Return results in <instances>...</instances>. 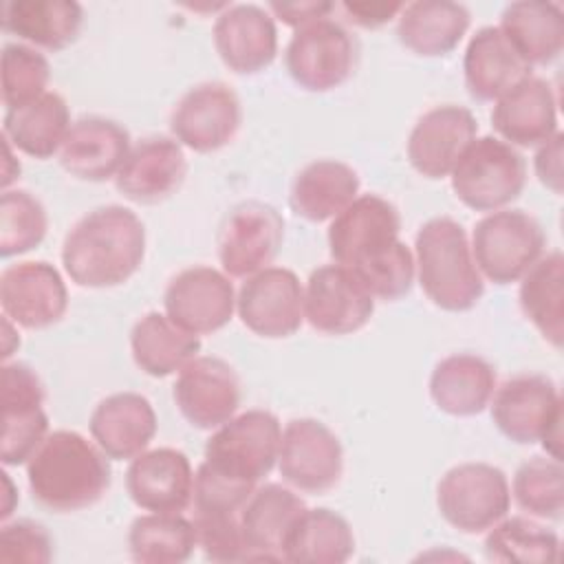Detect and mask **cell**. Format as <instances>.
Wrapping results in <instances>:
<instances>
[{"instance_id": "1", "label": "cell", "mask_w": 564, "mask_h": 564, "mask_svg": "<svg viewBox=\"0 0 564 564\" xmlns=\"http://www.w3.org/2000/svg\"><path fill=\"white\" fill-rule=\"evenodd\" d=\"M145 256V227L123 205H104L82 216L66 234L62 264L68 278L86 289L123 284Z\"/></svg>"}, {"instance_id": "2", "label": "cell", "mask_w": 564, "mask_h": 564, "mask_svg": "<svg viewBox=\"0 0 564 564\" xmlns=\"http://www.w3.org/2000/svg\"><path fill=\"white\" fill-rule=\"evenodd\" d=\"M26 480L37 505L68 513L97 505L110 489L112 469L99 445L79 432L57 430L26 463Z\"/></svg>"}, {"instance_id": "3", "label": "cell", "mask_w": 564, "mask_h": 564, "mask_svg": "<svg viewBox=\"0 0 564 564\" xmlns=\"http://www.w3.org/2000/svg\"><path fill=\"white\" fill-rule=\"evenodd\" d=\"M419 284L427 300L443 311L460 313L478 304L485 293L463 225L449 216L430 218L414 240Z\"/></svg>"}, {"instance_id": "4", "label": "cell", "mask_w": 564, "mask_h": 564, "mask_svg": "<svg viewBox=\"0 0 564 564\" xmlns=\"http://www.w3.org/2000/svg\"><path fill=\"white\" fill-rule=\"evenodd\" d=\"M491 421L513 443L542 441L553 458H562V399L555 383L544 375H516L491 394Z\"/></svg>"}, {"instance_id": "5", "label": "cell", "mask_w": 564, "mask_h": 564, "mask_svg": "<svg viewBox=\"0 0 564 564\" xmlns=\"http://www.w3.org/2000/svg\"><path fill=\"white\" fill-rule=\"evenodd\" d=\"M452 174L456 198L476 212H498L516 200L527 183L524 156L498 137L474 139Z\"/></svg>"}, {"instance_id": "6", "label": "cell", "mask_w": 564, "mask_h": 564, "mask_svg": "<svg viewBox=\"0 0 564 564\" xmlns=\"http://www.w3.org/2000/svg\"><path fill=\"white\" fill-rule=\"evenodd\" d=\"M544 245L546 236L531 214L498 209L476 223L471 256L487 280L511 284L542 258Z\"/></svg>"}, {"instance_id": "7", "label": "cell", "mask_w": 564, "mask_h": 564, "mask_svg": "<svg viewBox=\"0 0 564 564\" xmlns=\"http://www.w3.org/2000/svg\"><path fill=\"white\" fill-rule=\"evenodd\" d=\"M282 427L269 410H247L223 423L205 443V460L218 474L258 485L278 463Z\"/></svg>"}, {"instance_id": "8", "label": "cell", "mask_w": 564, "mask_h": 564, "mask_svg": "<svg viewBox=\"0 0 564 564\" xmlns=\"http://www.w3.org/2000/svg\"><path fill=\"white\" fill-rule=\"evenodd\" d=\"M436 507L463 533L489 531L511 507L507 476L489 463H460L441 476Z\"/></svg>"}, {"instance_id": "9", "label": "cell", "mask_w": 564, "mask_h": 564, "mask_svg": "<svg viewBox=\"0 0 564 564\" xmlns=\"http://www.w3.org/2000/svg\"><path fill=\"white\" fill-rule=\"evenodd\" d=\"M359 46L355 35L330 18L315 20L295 29L284 64L291 79L313 93H326L341 86L357 66Z\"/></svg>"}, {"instance_id": "10", "label": "cell", "mask_w": 564, "mask_h": 564, "mask_svg": "<svg viewBox=\"0 0 564 564\" xmlns=\"http://www.w3.org/2000/svg\"><path fill=\"white\" fill-rule=\"evenodd\" d=\"M399 229L401 216L390 200L377 194H361L328 227L330 258L335 264L361 271L397 247Z\"/></svg>"}, {"instance_id": "11", "label": "cell", "mask_w": 564, "mask_h": 564, "mask_svg": "<svg viewBox=\"0 0 564 564\" xmlns=\"http://www.w3.org/2000/svg\"><path fill=\"white\" fill-rule=\"evenodd\" d=\"M0 405V458L4 465L29 463L48 436V416L42 408L44 386L31 366L22 361L2 366Z\"/></svg>"}, {"instance_id": "12", "label": "cell", "mask_w": 564, "mask_h": 564, "mask_svg": "<svg viewBox=\"0 0 564 564\" xmlns=\"http://www.w3.org/2000/svg\"><path fill=\"white\" fill-rule=\"evenodd\" d=\"M278 469L295 489L306 494H326L344 474L341 443L322 421L293 419L282 432Z\"/></svg>"}, {"instance_id": "13", "label": "cell", "mask_w": 564, "mask_h": 564, "mask_svg": "<svg viewBox=\"0 0 564 564\" xmlns=\"http://www.w3.org/2000/svg\"><path fill=\"white\" fill-rule=\"evenodd\" d=\"M284 240V220L275 207L247 200L236 205L218 231V260L231 278H249L273 262Z\"/></svg>"}, {"instance_id": "14", "label": "cell", "mask_w": 564, "mask_h": 564, "mask_svg": "<svg viewBox=\"0 0 564 564\" xmlns=\"http://www.w3.org/2000/svg\"><path fill=\"white\" fill-rule=\"evenodd\" d=\"M236 308L240 322L267 339L291 337L304 322V289L284 267H267L245 278Z\"/></svg>"}, {"instance_id": "15", "label": "cell", "mask_w": 564, "mask_h": 564, "mask_svg": "<svg viewBox=\"0 0 564 564\" xmlns=\"http://www.w3.org/2000/svg\"><path fill=\"white\" fill-rule=\"evenodd\" d=\"M240 99L223 82H203L189 88L170 115L174 139L194 152H216L240 130Z\"/></svg>"}, {"instance_id": "16", "label": "cell", "mask_w": 564, "mask_h": 564, "mask_svg": "<svg viewBox=\"0 0 564 564\" xmlns=\"http://www.w3.org/2000/svg\"><path fill=\"white\" fill-rule=\"evenodd\" d=\"M375 313V297L364 282L341 264L317 267L304 289V317L324 335H350Z\"/></svg>"}, {"instance_id": "17", "label": "cell", "mask_w": 564, "mask_h": 564, "mask_svg": "<svg viewBox=\"0 0 564 564\" xmlns=\"http://www.w3.org/2000/svg\"><path fill=\"white\" fill-rule=\"evenodd\" d=\"M174 403L198 430H214L227 423L240 405V379L220 357L196 355L174 381Z\"/></svg>"}, {"instance_id": "18", "label": "cell", "mask_w": 564, "mask_h": 564, "mask_svg": "<svg viewBox=\"0 0 564 564\" xmlns=\"http://www.w3.org/2000/svg\"><path fill=\"white\" fill-rule=\"evenodd\" d=\"M2 313L18 326L40 330L57 324L68 306L59 271L46 260L11 264L0 275Z\"/></svg>"}, {"instance_id": "19", "label": "cell", "mask_w": 564, "mask_h": 564, "mask_svg": "<svg viewBox=\"0 0 564 564\" xmlns=\"http://www.w3.org/2000/svg\"><path fill=\"white\" fill-rule=\"evenodd\" d=\"M165 315L194 335H207L229 324L236 295L229 278L212 267H189L176 273L163 293Z\"/></svg>"}, {"instance_id": "20", "label": "cell", "mask_w": 564, "mask_h": 564, "mask_svg": "<svg viewBox=\"0 0 564 564\" xmlns=\"http://www.w3.org/2000/svg\"><path fill=\"white\" fill-rule=\"evenodd\" d=\"M478 123L469 108L443 104L427 110L408 137V159L427 178L447 176L465 148L476 139Z\"/></svg>"}, {"instance_id": "21", "label": "cell", "mask_w": 564, "mask_h": 564, "mask_svg": "<svg viewBox=\"0 0 564 564\" xmlns=\"http://www.w3.org/2000/svg\"><path fill=\"white\" fill-rule=\"evenodd\" d=\"M126 489L139 509L181 513L192 505L194 471L189 458L174 447H156L132 458Z\"/></svg>"}, {"instance_id": "22", "label": "cell", "mask_w": 564, "mask_h": 564, "mask_svg": "<svg viewBox=\"0 0 564 564\" xmlns=\"http://www.w3.org/2000/svg\"><path fill=\"white\" fill-rule=\"evenodd\" d=\"M187 176L183 148L170 137L141 139L119 167L115 187L132 203L154 205L176 194Z\"/></svg>"}, {"instance_id": "23", "label": "cell", "mask_w": 564, "mask_h": 564, "mask_svg": "<svg viewBox=\"0 0 564 564\" xmlns=\"http://www.w3.org/2000/svg\"><path fill=\"white\" fill-rule=\"evenodd\" d=\"M214 46L229 70L260 73L278 53L275 20L258 4H227L214 22Z\"/></svg>"}, {"instance_id": "24", "label": "cell", "mask_w": 564, "mask_h": 564, "mask_svg": "<svg viewBox=\"0 0 564 564\" xmlns=\"http://www.w3.org/2000/svg\"><path fill=\"white\" fill-rule=\"evenodd\" d=\"M130 150V132L119 121L88 115L70 123L59 150V163L79 181L101 183L117 176Z\"/></svg>"}, {"instance_id": "25", "label": "cell", "mask_w": 564, "mask_h": 564, "mask_svg": "<svg viewBox=\"0 0 564 564\" xmlns=\"http://www.w3.org/2000/svg\"><path fill=\"white\" fill-rule=\"evenodd\" d=\"M494 130L509 143L535 148L546 143L557 130V101L551 84L527 77L500 99L491 110Z\"/></svg>"}, {"instance_id": "26", "label": "cell", "mask_w": 564, "mask_h": 564, "mask_svg": "<svg viewBox=\"0 0 564 564\" xmlns=\"http://www.w3.org/2000/svg\"><path fill=\"white\" fill-rule=\"evenodd\" d=\"M88 427L108 458L128 460L145 452L154 438L156 414L143 394L115 392L95 405Z\"/></svg>"}, {"instance_id": "27", "label": "cell", "mask_w": 564, "mask_h": 564, "mask_svg": "<svg viewBox=\"0 0 564 564\" xmlns=\"http://www.w3.org/2000/svg\"><path fill=\"white\" fill-rule=\"evenodd\" d=\"M465 86L478 101H494L531 77V64L511 46L498 26L478 29L463 57Z\"/></svg>"}, {"instance_id": "28", "label": "cell", "mask_w": 564, "mask_h": 564, "mask_svg": "<svg viewBox=\"0 0 564 564\" xmlns=\"http://www.w3.org/2000/svg\"><path fill=\"white\" fill-rule=\"evenodd\" d=\"M304 509V500L282 485L269 482L258 487L240 511V527L251 560H284L286 538Z\"/></svg>"}, {"instance_id": "29", "label": "cell", "mask_w": 564, "mask_h": 564, "mask_svg": "<svg viewBox=\"0 0 564 564\" xmlns=\"http://www.w3.org/2000/svg\"><path fill=\"white\" fill-rule=\"evenodd\" d=\"M496 390L494 366L471 352H456L441 359L430 377V397L438 410L452 416L482 412Z\"/></svg>"}, {"instance_id": "30", "label": "cell", "mask_w": 564, "mask_h": 564, "mask_svg": "<svg viewBox=\"0 0 564 564\" xmlns=\"http://www.w3.org/2000/svg\"><path fill=\"white\" fill-rule=\"evenodd\" d=\"M469 11L452 0H416L401 9L399 42L423 57L452 53L469 29Z\"/></svg>"}, {"instance_id": "31", "label": "cell", "mask_w": 564, "mask_h": 564, "mask_svg": "<svg viewBox=\"0 0 564 564\" xmlns=\"http://www.w3.org/2000/svg\"><path fill=\"white\" fill-rule=\"evenodd\" d=\"M0 22L7 33L46 51H62L77 40L84 11L75 0H7Z\"/></svg>"}, {"instance_id": "32", "label": "cell", "mask_w": 564, "mask_h": 564, "mask_svg": "<svg viewBox=\"0 0 564 564\" xmlns=\"http://www.w3.org/2000/svg\"><path fill=\"white\" fill-rule=\"evenodd\" d=\"M359 192L357 172L335 159H319L302 167L293 183L289 203L291 209L311 220L324 223L346 209Z\"/></svg>"}, {"instance_id": "33", "label": "cell", "mask_w": 564, "mask_h": 564, "mask_svg": "<svg viewBox=\"0 0 564 564\" xmlns=\"http://www.w3.org/2000/svg\"><path fill=\"white\" fill-rule=\"evenodd\" d=\"M498 29L531 66L553 62L564 46V11L557 2H511Z\"/></svg>"}, {"instance_id": "34", "label": "cell", "mask_w": 564, "mask_h": 564, "mask_svg": "<svg viewBox=\"0 0 564 564\" xmlns=\"http://www.w3.org/2000/svg\"><path fill=\"white\" fill-rule=\"evenodd\" d=\"M68 130L70 112L66 99L53 90L4 112V137L33 159H48L62 150Z\"/></svg>"}, {"instance_id": "35", "label": "cell", "mask_w": 564, "mask_h": 564, "mask_svg": "<svg viewBox=\"0 0 564 564\" xmlns=\"http://www.w3.org/2000/svg\"><path fill=\"white\" fill-rule=\"evenodd\" d=\"M134 364L150 377H167L200 350L198 335L181 328L159 311L145 313L130 333Z\"/></svg>"}, {"instance_id": "36", "label": "cell", "mask_w": 564, "mask_h": 564, "mask_svg": "<svg viewBox=\"0 0 564 564\" xmlns=\"http://www.w3.org/2000/svg\"><path fill=\"white\" fill-rule=\"evenodd\" d=\"M355 553V535L344 516L330 509H304L295 520L284 560L295 564H341Z\"/></svg>"}, {"instance_id": "37", "label": "cell", "mask_w": 564, "mask_h": 564, "mask_svg": "<svg viewBox=\"0 0 564 564\" xmlns=\"http://www.w3.org/2000/svg\"><path fill=\"white\" fill-rule=\"evenodd\" d=\"M520 308L524 317L555 348L564 341V256L551 251L540 258L520 282Z\"/></svg>"}, {"instance_id": "38", "label": "cell", "mask_w": 564, "mask_h": 564, "mask_svg": "<svg viewBox=\"0 0 564 564\" xmlns=\"http://www.w3.org/2000/svg\"><path fill=\"white\" fill-rule=\"evenodd\" d=\"M196 546L194 522L181 513L139 516L128 531L130 557L139 564H181Z\"/></svg>"}, {"instance_id": "39", "label": "cell", "mask_w": 564, "mask_h": 564, "mask_svg": "<svg viewBox=\"0 0 564 564\" xmlns=\"http://www.w3.org/2000/svg\"><path fill=\"white\" fill-rule=\"evenodd\" d=\"M485 555L491 562L551 564L560 555V538L535 520L511 516L498 520L489 529L485 538Z\"/></svg>"}, {"instance_id": "40", "label": "cell", "mask_w": 564, "mask_h": 564, "mask_svg": "<svg viewBox=\"0 0 564 564\" xmlns=\"http://www.w3.org/2000/svg\"><path fill=\"white\" fill-rule=\"evenodd\" d=\"M516 505L529 516L560 520L564 511V467L560 458L533 456L513 476Z\"/></svg>"}, {"instance_id": "41", "label": "cell", "mask_w": 564, "mask_h": 564, "mask_svg": "<svg viewBox=\"0 0 564 564\" xmlns=\"http://www.w3.org/2000/svg\"><path fill=\"white\" fill-rule=\"evenodd\" d=\"M48 229L40 198L26 189H4L0 196V256L11 258L35 249Z\"/></svg>"}, {"instance_id": "42", "label": "cell", "mask_w": 564, "mask_h": 564, "mask_svg": "<svg viewBox=\"0 0 564 564\" xmlns=\"http://www.w3.org/2000/svg\"><path fill=\"white\" fill-rule=\"evenodd\" d=\"M51 79L48 59L18 42H9L2 48V104L7 108L24 106L46 93Z\"/></svg>"}, {"instance_id": "43", "label": "cell", "mask_w": 564, "mask_h": 564, "mask_svg": "<svg viewBox=\"0 0 564 564\" xmlns=\"http://www.w3.org/2000/svg\"><path fill=\"white\" fill-rule=\"evenodd\" d=\"M196 544L212 562H249L240 513H194Z\"/></svg>"}, {"instance_id": "44", "label": "cell", "mask_w": 564, "mask_h": 564, "mask_svg": "<svg viewBox=\"0 0 564 564\" xmlns=\"http://www.w3.org/2000/svg\"><path fill=\"white\" fill-rule=\"evenodd\" d=\"M414 267L416 264H414L412 251L408 249L405 242L399 240L397 247L386 258L352 273L364 282V286L372 293V297L394 302L410 293L414 282Z\"/></svg>"}, {"instance_id": "45", "label": "cell", "mask_w": 564, "mask_h": 564, "mask_svg": "<svg viewBox=\"0 0 564 564\" xmlns=\"http://www.w3.org/2000/svg\"><path fill=\"white\" fill-rule=\"evenodd\" d=\"M256 485L234 480L225 474H218L207 463L194 474V509L200 513H240Z\"/></svg>"}, {"instance_id": "46", "label": "cell", "mask_w": 564, "mask_h": 564, "mask_svg": "<svg viewBox=\"0 0 564 564\" xmlns=\"http://www.w3.org/2000/svg\"><path fill=\"white\" fill-rule=\"evenodd\" d=\"M53 560V538L33 520H15L0 529V562L48 564Z\"/></svg>"}, {"instance_id": "47", "label": "cell", "mask_w": 564, "mask_h": 564, "mask_svg": "<svg viewBox=\"0 0 564 564\" xmlns=\"http://www.w3.org/2000/svg\"><path fill=\"white\" fill-rule=\"evenodd\" d=\"M562 141L564 134L555 132L546 143L535 152V174L544 187L553 194H562Z\"/></svg>"}, {"instance_id": "48", "label": "cell", "mask_w": 564, "mask_h": 564, "mask_svg": "<svg viewBox=\"0 0 564 564\" xmlns=\"http://www.w3.org/2000/svg\"><path fill=\"white\" fill-rule=\"evenodd\" d=\"M269 9L284 24L293 29H302L315 20L328 18L335 4L333 2H271Z\"/></svg>"}, {"instance_id": "49", "label": "cell", "mask_w": 564, "mask_h": 564, "mask_svg": "<svg viewBox=\"0 0 564 564\" xmlns=\"http://www.w3.org/2000/svg\"><path fill=\"white\" fill-rule=\"evenodd\" d=\"M401 2H344L348 20L364 29H377L388 24L397 13H401Z\"/></svg>"}]
</instances>
